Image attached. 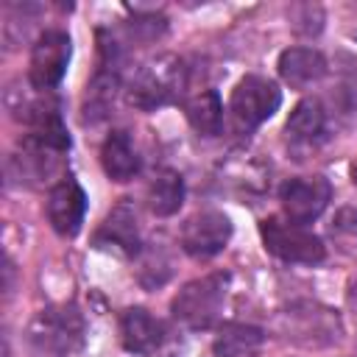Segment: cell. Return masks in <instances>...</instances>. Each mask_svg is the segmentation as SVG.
<instances>
[{
  "instance_id": "cell-15",
  "label": "cell",
  "mask_w": 357,
  "mask_h": 357,
  "mask_svg": "<svg viewBox=\"0 0 357 357\" xmlns=\"http://www.w3.org/2000/svg\"><path fill=\"white\" fill-rule=\"evenodd\" d=\"M98 243L100 245H114L123 248L126 254H137L139 251V231H137V215L128 204H120L109 212V218L103 220L100 231H98Z\"/></svg>"
},
{
  "instance_id": "cell-7",
  "label": "cell",
  "mask_w": 357,
  "mask_h": 357,
  "mask_svg": "<svg viewBox=\"0 0 357 357\" xmlns=\"http://www.w3.org/2000/svg\"><path fill=\"white\" fill-rule=\"evenodd\" d=\"M70 53H73V45L64 31H45L31 50V67H28L31 86L53 89L67 70Z\"/></svg>"
},
{
  "instance_id": "cell-17",
  "label": "cell",
  "mask_w": 357,
  "mask_h": 357,
  "mask_svg": "<svg viewBox=\"0 0 357 357\" xmlns=\"http://www.w3.org/2000/svg\"><path fill=\"white\" fill-rule=\"evenodd\" d=\"M324 126H326V112H324L321 100L318 98H304L290 112L284 128L296 142H312L324 134Z\"/></svg>"
},
{
  "instance_id": "cell-12",
  "label": "cell",
  "mask_w": 357,
  "mask_h": 357,
  "mask_svg": "<svg viewBox=\"0 0 357 357\" xmlns=\"http://www.w3.org/2000/svg\"><path fill=\"white\" fill-rule=\"evenodd\" d=\"M279 75L290 86H310L326 75V59L312 47H287L279 56Z\"/></svg>"
},
{
  "instance_id": "cell-6",
  "label": "cell",
  "mask_w": 357,
  "mask_h": 357,
  "mask_svg": "<svg viewBox=\"0 0 357 357\" xmlns=\"http://www.w3.org/2000/svg\"><path fill=\"white\" fill-rule=\"evenodd\" d=\"M279 103H282V92L273 81L259 78V75H245L231 92L229 112L237 128L251 131L259 123H265L279 109Z\"/></svg>"
},
{
  "instance_id": "cell-14",
  "label": "cell",
  "mask_w": 357,
  "mask_h": 357,
  "mask_svg": "<svg viewBox=\"0 0 357 357\" xmlns=\"http://www.w3.org/2000/svg\"><path fill=\"white\" fill-rule=\"evenodd\" d=\"M265 343V332L251 324H226L215 335V357H254Z\"/></svg>"
},
{
  "instance_id": "cell-20",
  "label": "cell",
  "mask_w": 357,
  "mask_h": 357,
  "mask_svg": "<svg viewBox=\"0 0 357 357\" xmlns=\"http://www.w3.org/2000/svg\"><path fill=\"white\" fill-rule=\"evenodd\" d=\"M351 176H354V181H357V167H354V173H351Z\"/></svg>"
},
{
  "instance_id": "cell-16",
  "label": "cell",
  "mask_w": 357,
  "mask_h": 357,
  "mask_svg": "<svg viewBox=\"0 0 357 357\" xmlns=\"http://www.w3.org/2000/svg\"><path fill=\"white\" fill-rule=\"evenodd\" d=\"M184 201V178L176 170H159L153 176V181L148 184V206L153 215L167 218L173 212H178Z\"/></svg>"
},
{
  "instance_id": "cell-5",
  "label": "cell",
  "mask_w": 357,
  "mask_h": 357,
  "mask_svg": "<svg viewBox=\"0 0 357 357\" xmlns=\"http://www.w3.org/2000/svg\"><path fill=\"white\" fill-rule=\"evenodd\" d=\"M262 243L265 248L284 259V262H296V265H315L324 259V243L321 237H315L310 229H304L296 220H282V218H265L262 226Z\"/></svg>"
},
{
  "instance_id": "cell-11",
  "label": "cell",
  "mask_w": 357,
  "mask_h": 357,
  "mask_svg": "<svg viewBox=\"0 0 357 357\" xmlns=\"http://www.w3.org/2000/svg\"><path fill=\"white\" fill-rule=\"evenodd\" d=\"M120 340L131 354H153L165 343V326L145 307H128L120 315Z\"/></svg>"
},
{
  "instance_id": "cell-2",
  "label": "cell",
  "mask_w": 357,
  "mask_h": 357,
  "mask_svg": "<svg viewBox=\"0 0 357 357\" xmlns=\"http://www.w3.org/2000/svg\"><path fill=\"white\" fill-rule=\"evenodd\" d=\"M279 332L304 349H324L340 340L343 326H340V315L324 304H312V301H298L287 310H282L279 315Z\"/></svg>"
},
{
  "instance_id": "cell-3",
  "label": "cell",
  "mask_w": 357,
  "mask_h": 357,
  "mask_svg": "<svg viewBox=\"0 0 357 357\" xmlns=\"http://www.w3.org/2000/svg\"><path fill=\"white\" fill-rule=\"evenodd\" d=\"M184 89V64L176 56H156L145 61L131 84H128V103L137 109H156L176 100Z\"/></svg>"
},
{
  "instance_id": "cell-19",
  "label": "cell",
  "mask_w": 357,
  "mask_h": 357,
  "mask_svg": "<svg viewBox=\"0 0 357 357\" xmlns=\"http://www.w3.org/2000/svg\"><path fill=\"white\" fill-rule=\"evenodd\" d=\"M349 304H351V312H354V324H357V284L351 287V293H349Z\"/></svg>"
},
{
  "instance_id": "cell-10",
  "label": "cell",
  "mask_w": 357,
  "mask_h": 357,
  "mask_svg": "<svg viewBox=\"0 0 357 357\" xmlns=\"http://www.w3.org/2000/svg\"><path fill=\"white\" fill-rule=\"evenodd\" d=\"M86 215V192L75 178H61L47 192V220L61 237L78 234Z\"/></svg>"
},
{
  "instance_id": "cell-13",
  "label": "cell",
  "mask_w": 357,
  "mask_h": 357,
  "mask_svg": "<svg viewBox=\"0 0 357 357\" xmlns=\"http://www.w3.org/2000/svg\"><path fill=\"white\" fill-rule=\"evenodd\" d=\"M100 165L112 181H128L139 170V156L126 131H112L100 148Z\"/></svg>"
},
{
  "instance_id": "cell-8",
  "label": "cell",
  "mask_w": 357,
  "mask_h": 357,
  "mask_svg": "<svg viewBox=\"0 0 357 357\" xmlns=\"http://www.w3.org/2000/svg\"><path fill=\"white\" fill-rule=\"evenodd\" d=\"M229 237H231V220L215 209L195 212L181 226V248L195 259L215 257L218 251L226 248Z\"/></svg>"
},
{
  "instance_id": "cell-1",
  "label": "cell",
  "mask_w": 357,
  "mask_h": 357,
  "mask_svg": "<svg viewBox=\"0 0 357 357\" xmlns=\"http://www.w3.org/2000/svg\"><path fill=\"white\" fill-rule=\"evenodd\" d=\"M25 337L36 357H73L84 349L86 324L75 304H50L31 318Z\"/></svg>"
},
{
  "instance_id": "cell-4",
  "label": "cell",
  "mask_w": 357,
  "mask_h": 357,
  "mask_svg": "<svg viewBox=\"0 0 357 357\" xmlns=\"http://www.w3.org/2000/svg\"><path fill=\"white\" fill-rule=\"evenodd\" d=\"M226 290H229V273H209L187 282L170 304L173 318L190 329H209L223 310Z\"/></svg>"
},
{
  "instance_id": "cell-18",
  "label": "cell",
  "mask_w": 357,
  "mask_h": 357,
  "mask_svg": "<svg viewBox=\"0 0 357 357\" xmlns=\"http://www.w3.org/2000/svg\"><path fill=\"white\" fill-rule=\"evenodd\" d=\"M184 112H187L190 126H192L198 134H204V137H215V134L220 131V123H223V106H220V98H218L212 89L192 95V98L187 100Z\"/></svg>"
},
{
  "instance_id": "cell-9",
  "label": "cell",
  "mask_w": 357,
  "mask_h": 357,
  "mask_svg": "<svg viewBox=\"0 0 357 357\" xmlns=\"http://www.w3.org/2000/svg\"><path fill=\"white\" fill-rule=\"evenodd\" d=\"M279 198H282V209L290 220L310 223L326 209V204L332 198V184L324 176H296V178L284 181Z\"/></svg>"
}]
</instances>
